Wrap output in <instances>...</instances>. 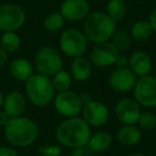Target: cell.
I'll return each instance as SVG.
<instances>
[{"instance_id":"cell-1","label":"cell","mask_w":156,"mask_h":156,"mask_svg":"<svg viewBox=\"0 0 156 156\" xmlns=\"http://www.w3.org/2000/svg\"><path fill=\"white\" fill-rule=\"evenodd\" d=\"M90 125L79 117L66 118L56 129V140L65 147H83L91 137Z\"/></svg>"},{"instance_id":"cell-2","label":"cell","mask_w":156,"mask_h":156,"mask_svg":"<svg viewBox=\"0 0 156 156\" xmlns=\"http://www.w3.org/2000/svg\"><path fill=\"white\" fill-rule=\"evenodd\" d=\"M40 127L34 120L27 117L11 118L5 127V137L14 147H27L37 141Z\"/></svg>"},{"instance_id":"cell-3","label":"cell","mask_w":156,"mask_h":156,"mask_svg":"<svg viewBox=\"0 0 156 156\" xmlns=\"http://www.w3.org/2000/svg\"><path fill=\"white\" fill-rule=\"evenodd\" d=\"M117 22L107 13L101 11L91 12L87 15L83 23V33L88 41L92 43H103L111 40L115 32Z\"/></svg>"},{"instance_id":"cell-4","label":"cell","mask_w":156,"mask_h":156,"mask_svg":"<svg viewBox=\"0 0 156 156\" xmlns=\"http://www.w3.org/2000/svg\"><path fill=\"white\" fill-rule=\"evenodd\" d=\"M26 96L32 105L40 108L46 107L55 98V90L51 78L43 74H33L26 81Z\"/></svg>"},{"instance_id":"cell-5","label":"cell","mask_w":156,"mask_h":156,"mask_svg":"<svg viewBox=\"0 0 156 156\" xmlns=\"http://www.w3.org/2000/svg\"><path fill=\"white\" fill-rule=\"evenodd\" d=\"M34 66L37 73L51 77L62 69L63 59L55 47L49 45L42 46L34 56Z\"/></svg>"},{"instance_id":"cell-6","label":"cell","mask_w":156,"mask_h":156,"mask_svg":"<svg viewBox=\"0 0 156 156\" xmlns=\"http://www.w3.org/2000/svg\"><path fill=\"white\" fill-rule=\"evenodd\" d=\"M88 39L83 31L76 28H69L60 35L59 45L61 51L69 58L81 57L88 49Z\"/></svg>"},{"instance_id":"cell-7","label":"cell","mask_w":156,"mask_h":156,"mask_svg":"<svg viewBox=\"0 0 156 156\" xmlns=\"http://www.w3.org/2000/svg\"><path fill=\"white\" fill-rule=\"evenodd\" d=\"M52 102L56 111L64 118L78 117L83 107L80 95L71 90L59 92Z\"/></svg>"},{"instance_id":"cell-8","label":"cell","mask_w":156,"mask_h":156,"mask_svg":"<svg viewBox=\"0 0 156 156\" xmlns=\"http://www.w3.org/2000/svg\"><path fill=\"white\" fill-rule=\"evenodd\" d=\"M26 22V13L17 5L5 3L0 5V31H17Z\"/></svg>"},{"instance_id":"cell-9","label":"cell","mask_w":156,"mask_h":156,"mask_svg":"<svg viewBox=\"0 0 156 156\" xmlns=\"http://www.w3.org/2000/svg\"><path fill=\"white\" fill-rule=\"evenodd\" d=\"M134 98L140 106L147 108L156 107V77L145 75L137 79L134 87Z\"/></svg>"},{"instance_id":"cell-10","label":"cell","mask_w":156,"mask_h":156,"mask_svg":"<svg viewBox=\"0 0 156 156\" xmlns=\"http://www.w3.org/2000/svg\"><path fill=\"white\" fill-rule=\"evenodd\" d=\"M119 54L120 51L111 42L98 43L90 51V62L98 67H108L115 64Z\"/></svg>"},{"instance_id":"cell-11","label":"cell","mask_w":156,"mask_h":156,"mask_svg":"<svg viewBox=\"0 0 156 156\" xmlns=\"http://www.w3.org/2000/svg\"><path fill=\"white\" fill-rule=\"evenodd\" d=\"M111 89L119 93H126L134 89L137 83V76L129 67H118L111 72L108 78Z\"/></svg>"},{"instance_id":"cell-12","label":"cell","mask_w":156,"mask_h":156,"mask_svg":"<svg viewBox=\"0 0 156 156\" xmlns=\"http://www.w3.org/2000/svg\"><path fill=\"white\" fill-rule=\"evenodd\" d=\"M83 119L90 126L101 127L105 125L109 120V110L104 103L100 101L91 100L83 107Z\"/></svg>"},{"instance_id":"cell-13","label":"cell","mask_w":156,"mask_h":156,"mask_svg":"<svg viewBox=\"0 0 156 156\" xmlns=\"http://www.w3.org/2000/svg\"><path fill=\"white\" fill-rule=\"evenodd\" d=\"M141 113L140 105L133 98H121L115 104V115L122 124H136Z\"/></svg>"},{"instance_id":"cell-14","label":"cell","mask_w":156,"mask_h":156,"mask_svg":"<svg viewBox=\"0 0 156 156\" xmlns=\"http://www.w3.org/2000/svg\"><path fill=\"white\" fill-rule=\"evenodd\" d=\"M60 13L69 22H79L90 13V5L87 0H63L60 5Z\"/></svg>"},{"instance_id":"cell-15","label":"cell","mask_w":156,"mask_h":156,"mask_svg":"<svg viewBox=\"0 0 156 156\" xmlns=\"http://www.w3.org/2000/svg\"><path fill=\"white\" fill-rule=\"evenodd\" d=\"M27 108V96L24 95L18 90L10 91L7 95H5L2 109L11 118L23 115Z\"/></svg>"},{"instance_id":"cell-16","label":"cell","mask_w":156,"mask_h":156,"mask_svg":"<svg viewBox=\"0 0 156 156\" xmlns=\"http://www.w3.org/2000/svg\"><path fill=\"white\" fill-rule=\"evenodd\" d=\"M128 66L135 73L136 76L142 77V76L149 75L153 67V62L149 55L142 50H137L133 52L128 58Z\"/></svg>"},{"instance_id":"cell-17","label":"cell","mask_w":156,"mask_h":156,"mask_svg":"<svg viewBox=\"0 0 156 156\" xmlns=\"http://www.w3.org/2000/svg\"><path fill=\"white\" fill-rule=\"evenodd\" d=\"M10 74L17 81L26 83L33 75V65L28 59L16 58L10 63Z\"/></svg>"},{"instance_id":"cell-18","label":"cell","mask_w":156,"mask_h":156,"mask_svg":"<svg viewBox=\"0 0 156 156\" xmlns=\"http://www.w3.org/2000/svg\"><path fill=\"white\" fill-rule=\"evenodd\" d=\"M140 128L135 124H123L118 129L115 138L120 144L124 147H133L141 140Z\"/></svg>"},{"instance_id":"cell-19","label":"cell","mask_w":156,"mask_h":156,"mask_svg":"<svg viewBox=\"0 0 156 156\" xmlns=\"http://www.w3.org/2000/svg\"><path fill=\"white\" fill-rule=\"evenodd\" d=\"M71 75L73 79L77 81H86L88 80L92 75V64L90 60L85 57H77L74 58L71 63Z\"/></svg>"},{"instance_id":"cell-20","label":"cell","mask_w":156,"mask_h":156,"mask_svg":"<svg viewBox=\"0 0 156 156\" xmlns=\"http://www.w3.org/2000/svg\"><path fill=\"white\" fill-rule=\"evenodd\" d=\"M112 136L106 130H100L92 134L88 141L87 145L89 150L94 153H104L108 151L112 145Z\"/></svg>"},{"instance_id":"cell-21","label":"cell","mask_w":156,"mask_h":156,"mask_svg":"<svg viewBox=\"0 0 156 156\" xmlns=\"http://www.w3.org/2000/svg\"><path fill=\"white\" fill-rule=\"evenodd\" d=\"M153 33L149 20H137L130 28V37L138 42H144L151 37Z\"/></svg>"},{"instance_id":"cell-22","label":"cell","mask_w":156,"mask_h":156,"mask_svg":"<svg viewBox=\"0 0 156 156\" xmlns=\"http://www.w3.org/2000/svg\"><path fill=\"white\" fill-rule=\"evenodd\" d=\"M73 77H72L71 73L64 69H60L57 72L54 76H51V83L54 86L56 92H63L67 91L71 89L72 85H73Z\"/></svg>"},{"instance_id":"cell-23","label":"cell","mask_w":156,"mask_h":156,"mask_svg":"<svg viewBox=\"0 0 156 156\" xmlns=\"http://www.w3.org/2000/svg\"><path fill=\"white\" fill-rule=\"evenodd\" d=\"M22 40L16 31H9L3 32L0 39V46L8 52V54H14L20 48Z\"/></svg>"},{"instance_id":"cell-24","label":"cell","mask_w":156,"mask_h":156,"mask_svg":"<svg viewBox=\"0 0 156 156\" xmlns=\"http://www.w3.org/2000/svg\"><path fill=\"white\" fill-rule=\"evenodd\" d=\"M127 5L125 0H109L106 7V13L115 22H120L126 15Z\"/></svg>"},{"instance_id":"cell-25","label":"cell","mask_w":156,"mask_h":156,"mask_svg":"<svg viewBox=\"0 0 156 156\" xmlns=\"http://www.w3.org/2000/svg\"><path fill=\"white\" fill-rule=\"evenodd\" d=\"M65 18L59 12H52L48 14L44 20V28L49 32H58L64 26Z\"/></svg>"},{"instance_id":"cell-26","label":"cell","mask_w":156,"mask_h":156,"mask_svg":"<svg viewBox=\"0 0 156 156\" xmlns=\"http://www.w3.org/2000/svg\"><path fill=\"white\" fill-rule=\"evenodd\" d=\"M111 40H112L111 43L121 52L125 51V50H127L129 48L130 42H132V37L126 31H119V32H115Z\"/></svg>"},{"instance_id":"cell-27","label":"cell","mask_w":156,"mask_h":156,"mask_svg":"<svg viewBox=\"0 0 156 156\" xmlns=\"http://www.w3.org/2000/svg\"><path fill=\"white\" fill-rule=\"evenodd\" d=\"M139 127L145 130H152L156 127V115L151 111L141 112L137 121Z\"/></svg>"},{"instance_id":"cell-28","label":"cell","mask_w":156,"mask_h":156,"mask_svg":"<svg viewBox=\"0 0 156 156\" xmlns=\"http://www.w3.org/2000/svg\"><path fill=\"white\" fill-rule=\"evenodd\" d=\"M39 153L41 156H61L60 147L58 145H44V147H39Z\"/></svg>"},{"instance_id":"cell-29","label":"cell","mask_w":156,"mask_h":156,"mask_svg":"<svg viewBox=\"0 0 156 156\" xmlns=\"http://www.w3.org/2000/svg\"><path fill=\"white\" fill-rule=\"evenodd\" d=\"M0 156H20L14 147H8V145H2L0 147Z\"/></svg>"},{"instance_id":"cell-30","label":"cell","mask_w":156,"mask_h":156,"mask_svg":"<svg viewBox=\"0 0 156 156\" xmlns=\"http://www.w3.org/2000/svg\"><path fill=\"white\" fill-rule=\"evenodd\" d=\"M115 64L117 65L118 67H126L128 65V58L125 56V55L120 52V54L118 55L117 59H115Z\"/></svg>"},{"instance_id":"cell-31","label":"cell","mask_w":156,"mask_h":156,"mask_svg":"<svg viewBox=\"0 0 156 156\" xmlns=\"http://www.w3.org/2000/svg\"><path fill=\"white\" fill-rule=\"evenodd\" d=\"M11 120V117L5 112L3 109H0V127H5L9 121Z\"/></svg>"},{"instance_id":"cell-32","label":"cell","mask_w":156,"mask_h":156,"mask_svg":"<svg viewBox=\"0 0 156 156\" xmlns=\"http://www.w3.org/2000/svg\"><path fill=\"white\" fill-rule=\"evenodd\" d=\"M8 59H9V56H8V52L3 49L1 46H0V67L3 66L5 63L8 62Z\"/></svg>"},{"instance_id":"cell-33","label":"cell","mask_w":156,"mask_h":156,"mask_svg":"<svg viewBox=\"0 0 156 156\" xmlns=\"http://www.w3.org/2000/svg\"><path fill=\"white\" fill-rule=\"evenodd\" d=\"M149 23H150V25H151L153 31H155L156 32V8L151 12V13H150Z\"/></svg>"},{"instance_id":"cell-34","label":"cell","mask_w":156,"mask_h":156,"mask_svg":"<svg viewBox=\"0 0 156 156\" xmlns=\"http://www.w3.org/2000/svg\"><path fill=\"white\" fill-rule=\"evenodd\" d=\"M80 98H81V102H83V105L87 104V103H89L90 101H91V96H90L89 93H81Z\"/></svg>"},{"instance_id":"cell-35","label":"cell","mask_w":156,"mask_h":156,"mask_svg":"<svg viewBox=\"0 0 156 156\" xmlns=\"http://www.w3.org/2000/svg\"><path fill=\"white\" fill-rule=\"evenodd\" d=\"M3 100H5V95H3V93L1 92V90H0V108H1L3 105Z\"/></svg>"},{"instance_id":"cell-36","label":"cell","mask_w":156,"mask_h":156,"mask_svg":"<svg viewBox=\"0 0 156 156\" xmlns=\"http://www.w3.org/2000/svg\"><path fill=\"white\" fill-rule=\"evenodd\" d=\"M128 156H145L144 154H142V153H132V154H129Z\"/></svg>"},{"instance_id":"cell-37","label":"cell","mask_w":156,"mask_h":156,"mask_svg":"<svg viewBox=\"0 0 156 156\" xmlns=\"http://www.w3.org/2000/svg\"><path fill=\"white\" fill-rule=\"evenodd\" d=\"M65 156H72V155H65Z\"/></svg>"}]
</instances>
